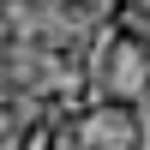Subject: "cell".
I'll list each match as a JSON object with an SVG mask.
<instances>
[{
  "instance_id": "obj_2",
  "label": "cell",
  "mask_w": 150,
  "mask_h": 150,
  "mask_svg": "<svg viewBox=\"0 0 150 150\" xmlns=\"http://www.w3.org/2000/svg\"><path fill=\"white\" fill-rule=\"evenodd\" d=\"M90 78H96V96L144 108V102H150V42L114 24V30L102 36V48H96V66H90Z\"/></svg>"
},
{
  "instance_id": "obj_3",
  "label": "cell",
  "mask_w": 150,
  "mask_h": 150,
  "mask_svg": "<svg viewBox=\"0 0 150 150\" xmlns=\"http://www.w3.org/2000/svg\"><path fill=\"white\" fill-rule=\"evenodd\" d=\"M114 24L150 42V0H120V6H114Z\"/></svg>"
},
{
  "instance_id": "obj_1",
  "label": "cell",
  "mask_w": 150,
  "mask_h": 150,
  "mask_svg": "<svg viewBox=\"0 0 150 150\" xmlns=\"http://www.w3.org/2000/svg\"><path fill=\"white\" fill-rule=\"evenodd\" d=\"M54 150H144V120L132 102L96 96L90 108L54 126Z\"/></svg>"
}]
</instances>
